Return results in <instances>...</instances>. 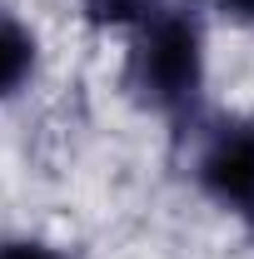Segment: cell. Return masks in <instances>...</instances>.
I'll use <instances>...</instances> for the list:
<instances>
[{
    "instance_id": "6da1fadb",
    "label": "cell",
    "mask_w": 254,
    "mask_h": 259,
    "mask_svg": "<svg viewBox=\"0 0 254 259\" xmlns=\"http://www.w3.org/2000/svg\"><path fill=\"white\" fill-rule=\"evenodd\" d=\"M125 90L170 130H190L204 100V20L190 5L170 0L130 30Z\"/></svg>"
},
{
    "instance_id": "7a4b0ae2",
    "label": "cell",
    "mask_w": 254,
    "mask_h": 259,
    "mask_svg": "<svg viewBox=\"0 0 254 259\" xmlns=\"http://www.w3.org/2000/svg\"><path fill=\"white\" fill-rule=\"evenodd\" d=\"M194 185L204 190L209 204L254 229V115L224 120L199 140Z\"/></svg>"
},
{
    "instance_id": "3957f363",
    "label": "cell",
    "mask_w": 254,
    "mask_h": 259,
    "mask_svg": "<svg viewBox=\"0 0 254 259\" xmlns=\"http://www.w3.org/2000/svg\"><path fill=\"white\" fill-rule=\"evenodd\" d=\"M35 65H40V45L35 30L0 5V100H15L25 85L35 80Z\"/></svg>"
},
{
    "instance_id": "277c9868",
    "label": "cell",
    "mask_w": 254,
    "mask_h": 259,
    "mask_svg": "<svg viewBox=\"0 0 254 259\" xmlns=\"http://www.w3.org/2000/svg\"><path fill=\"white\" fill-rule=\"evenodd\" d=\"M159 5H170V0H80V10L95 30H135Z\"/></svg>"
},
{
    "instance_id": "5b68a950",
    "label": "cell",
    "mask_w": 254,
    "mask_h": 259,
    "mask_svg": "<svg viewBox=\"0 0 254 259\" xmlns=\"http://www.w3.org/2000/svg\"><path fill=\"white\" fill-rule=\"evenodd\" d=\"M0 259H75L60 244H45V239H0Z\"/></svg>"
},
{
    "instance_id": "8992f818",
    "label": "cell",
    "mask_w": 254,
    "mask_h": 259,
    "mask_svg": "<svg viewBox=\"0 0 254 259\" xmlns=\"http://www.w3.org/2000/svg\"><path fill=\"white\" fill-rule=\"evenodd\" d=\"M220 10H229V15L244 20V25H254V0H220Z\"/></svg>"
}]
</instances>
